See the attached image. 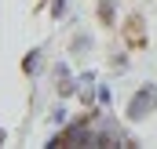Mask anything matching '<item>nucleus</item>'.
Returning a JSON list of instances; mask_svg holds the SVG:
<instances>
[{
	"label": "nucleus",
	"mask_w": 157,
	"mask_h": 149,
	"mask_svg": "<svg viewBox=\"0 0 157 149\" xmlns=\"http://www.w3.org/2000/svg\"><path fill=\"white\" fill-rule=\"evenodd\" d=\"M128 66H132V62H128V55H124V51L110 58V69H113V73H128Z\"/></svg>",
	"instance_id": "obj_8"
},
{
	"label": "nucleus",
	"mask_w": 157,
	"mask_h": 149,
	"mask_svg": "<svg viewBox=\"0 0 157 149\" xmlns=\"http://www.w3.org/2000/svg\"><path fill=\"white\" fill-rule=\"evenodd\" d=\"M154 109H157V87H154V84H143V87L128 98V106H124L128 120H146Z\"/></svg>",
	"instance_id": "obj_1"
},
{
	"label": "nucleus",
	"mask_w": 157,
	"mask_h": 149,
	"mask_svg": "<svg viewBox=\"0 0 157 149\" xmlns=\"http://www.w3.org/2000/svg\"><path fill=\"white\" fill-rule=\"evenodd\" d=\"M48 7H51V18H55V22H62V18H66V11H70V0H51Z\"/></svg>",
	"instance_id": "obj_7"
},
{
	"label": "nucleus",
	"mask_w": 157,
	"mask_h": 149,
	"mask_svg": "<svg viewBox=\"0 0 157 149\" xmlns=\"http://www.w3.org/2000/svg\"><path fill=\"white\" fill-rule=\"evenodd\" d=\"M88 51H91V37L88 33H77L70 40V55H88Z\"/></svg>",
	"instance_id": "obj_6"
},
{
	"label": "nucleus",
	"mask_w": 157,
	"mask_h": 149,
	"mask_svg": "<svg viewBox=\"0 0 157 149\" xmlns=\"http://www.w3.org/2000/svg\"><path fill=\"white\" fill-rule=\"evenodd\" d=\"M99 22L102 26H113L117 22V0H99Z\"/></svg>",
	"instance_id": "obj_5"
},
{
	"label": "nucleus",
	"mask_w": 157,
	"mask_h": 149,
	"mask_svg": "<svg viewBox=\"0 0 157 149\" xmlns=\"http://www.w3.org/2000/svg\"><path fill=\"white\" fill-rule=\"evenodd\" d=\"M22 73H26V76H40V73H44V47L26 51V58H22Z\"/></svg>",
	"instance_id": "obj_3"
},
{
	"label": "nucleus",
	"mask_w": 157,
	"mask_h": 149,
	"mask_svg": "<svg viewBox=\"0 0 157 149\" xmlns=\"http://www.w3.org/2000/svg\"><path fill=\"white\" fill-rule=\"evenodd\" d=\"M51 80H55V95H59V98H73L80 91V80L73 76V69H70L66 62H55V66H51Z\"/></svg>",
	"instance_id": "obj_2"
},
{
	"label": "nucleus",
	"mask_w": 157,
	"mask_h": 149,
	"mask_svg": "<svg viewBox=\"0 0 157 149\" xmlns=\"http://www.w3.org/2000/svg\"><path fill=\"white\" fill-rule=\"evenodd\" d=\"M4 142H7V135H4V127H0V146H4Z\"/></svg>",
	"instance_id": "obj_10"
},
{
	"label": "nucleus",
	"mask_w": 157,
	"mask_h": 149,
	"mask_svg": "<svg viewBox=\"0 0 157 149\" xmlns=\"http://www.w3.org/2000/svg\"><path fill=\"white\" fill-rule=\"evenodd\" d=\"M48 120H51L55 127H66V124H70V113H66V98H59V102H55V106L48 109Z\"/></svg>",
	"instance_id": "obj_4"
},
{
	"label": "nucleus",
	"mask_w": 157,
	"mask_h": 149,
	"mask_svg": "<svg viewBox=\"0 0 157 149\" xmlns=\"http://www.w3.org/2000/svg\"><path fill=\"white\" fill-rule=\"evenodd\" d=\"M95 98H99V106H110V98H113L110 84H99V87H95Z\"/></svg>",
	"instance_id": "obj_9"
}]
</instances>
